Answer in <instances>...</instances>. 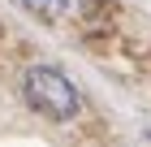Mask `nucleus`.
I'll return each mask as SVG.
<instances>
[{"instance_id":"nucleus-2","label":"nucleus","mask_w":151,"mask_h":147,"mask_svg":"<svg viewBox=\"0 0 151 147\" xmlns=\"http://www.w3.org/2000/svg\"><path fill=\"white\" fill-rule=\"evenodd\" d=\"M22 9H30L35 17H56V13L69 9V0H17Z\"/></svg>"},{"instance_id":"nucleus-1","label":"nucleus","mask_w":151,"mask_h":147,"mask_svg":"<svg viewBox=\"0 0 151 147\" xmlns=\"http://www.w3.org/2000/svg\"><path fill=\"white\" fill-rule=\"evenodd\" d=\"M22 95H26V104H30L39 117H52V121H69L82 108L73 82L65 78L60 69H52V65H35L30 69L22 78Z\"/></svg>"}]
</instances>
